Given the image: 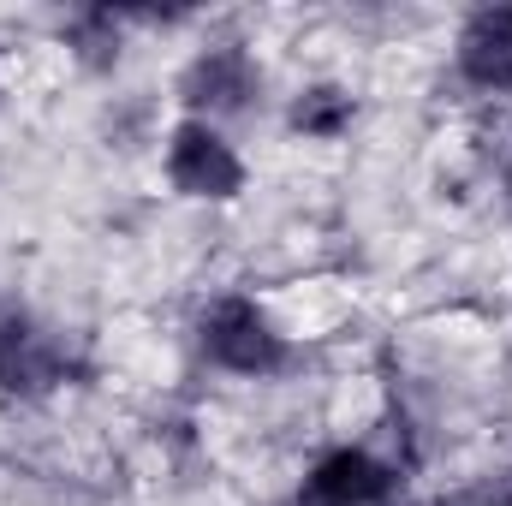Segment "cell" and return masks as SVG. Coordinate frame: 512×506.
<instances>
[{
    "mask_svg": "<svg viewBox=\"0 0 512 506\" xmlns=\"http://www.w3.org/2000/svg\"><path fill=\"white\" fill-rule=\"evenodd\" d=\"M167 179L179 197H197V203H227L245 191V161L233 155V143L209 120H185L167 143Z\"/></svg>",
    "mask_w": 512,
    "mask_h": 506,
    "instance_id": "cell-1",
    "label": "cell"
},
{
    "mask_svg": "<svg viewBox=\"0 0 512 506\" xmlns=\"http://www.w3.org/2000/svg\"><path fill=\"white\" fill-rule=\"evenodd\" d=\"M203 352L233 376H268L286 364V340L274 334L268 310H256L251 298H221L203 316Z\"/></svg>",
    "mask_w": 512,
    "mask_h": 506,
    "instance_id": "cell-2",
    "label": "cell"
},
{
    "mask_svg": "<svg viewBox=\"0 0 512 506\" xmlns=\"http://www.w3.org/2000/svg\"><path fill=\"white\" fill-rule=\"evenodd\" d=\"M459 72L477 90H512V6H489L459 30Z\"/></svg>",
    "mask_w": 512,
    "mask_h": 506,
    "instance_id": "cell-3",
    "label": "cell"
},
{
    "mask_svg": "<svg viewBox=\"0 0 512 506\" xmlns=\"http://www.w3.org/2000/svg\"><path fill=\"white\" fill-rule=\"evenodd\" d=\"M393 489V471L382 459H370L364 447H334L316 471H310V495L316 506H370Z\"/></svg>",
    "mask_w": 512,
    "mask_h": 506,
    "instance_id": "cell-4",
    "label": "cell"
},
{
    "mask_svg": "<svg viewBox=\"0 0 512 506\" xmlns=\"http://www.w3.org/2000/svg\"><path fill=\"white\" fill-rule=\"evenodd\" d=\"M179 90L203 114H233V108H245V96L256 90V66H251V54H239V48H209L203 60H191Z\"/></svg>",
    "mask_w": 512,
    "mask_h": 506,
    "instance_id": "cell-5",
    "label": "cell"
},
{
    "mask_svg": "<svg viewBox=\"0 0 512 506\" xmlns=\"http://www.w3.org/2000/svg\"><path fill=\"white\" fill-rule=\"evenodd\" d=\"M60 381V346L36 322H0V387L48 393Z\"/></svg>",
    "mask_w": 512,
    "mask_h": 506,
    "instance_id": "cell-6",
    "label": "cell"
},
{
    "mask_svg": "<svg viewBox=\"0 0 512 506\" xmlns=\"http://www.w3.org/2000/svg\"><path fill=\"white\" fill-rule=\"evenodd\" d=\"M292 126L310 131V137H340V131L352 126V96H340V90H310V96L292 108Z\"/></svg>",
    "mask_w": 512,
    "mask_h": 506,
    "instance_id": "cell-7",
    "label": "cell"
}]
</instances>
